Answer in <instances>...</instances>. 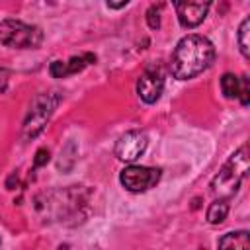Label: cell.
I'll return each mask as SVG.
<instances>
[{
    "mask_svg": "<svg viewBox=\"0 0 250 250\" xmlns=\"http://www.w3.org/2000/svg\"><path fill=\"white\" fill-rule=\"evenodd\" d=\"M213 59H215L213 43L203 35L191 33L178 41L170 59V70L178 80H188L207 70Z\"/></svg>",
    "mask_w": 250,
    "mask_h": 250,
    "instance_id": "1",
    "label": "cell"
},
{
    "mask_svg": "<svg viewBox=\"0 0 250 250\" xmlns=\"http://www.w3.org/2000/svg\"><path fill=\"white\" fill-rule=\"evenodd\" d=\"M246 172H248V148L240 146L234 154H230V158L223 164L219 174L213 178L211 191L219 199H227V197L234 195L238 191L240 182L244 180Z\"/></svg>",
    "mask_w": 250,
    "mask_h": 250,
    "instance_id": "2",
    "label": "cell"
},
{
    "mask_svg": "<svg viewBox=\"0 0 250 250\" xmlns=\"http://www.w3.org/2000/svg\"><path fill=\"white\" fill-rule=\"evenodd\" d=\"M43 41V31L37 25L23 23L20 20L0 21V43L12 49H35Z\"/></svg>",
    "mask_w": 250,
    "mask_h": 250,
    "instance_id": "3",
    "label": "cell"
},
{
    "mask_svg": "<svg viewBox=\"0 0 250 250\" xmlns=\"http://www.w3.org/2000/svg\"><path fill=\"white\" fill-rule=\"evenodd\" d=\"M59 102H61V98L57 94H41L33 100V104L27 111L25 123H23V137L25 139H33L35 135H39L43 131L45 123L53 115Z\"/></svg>",
    "mask_w": 250,
    "mask_h": 250,
    "instance_id": "4",
    "label": "cell"
},
{
    "mask_svg": "<svg viewBox=\"0 0 250 250\" xmlns=\"http://www.w3.org/2000/svg\"><path fill=\"white\" fill-rule=\"evenodd\" d=\"M160 180V170L158 168H150V166H127L121 174H119V182L123 184L125 189L133 191V193H141L150 189L152 186H156Z\"/></svg>",
    "mask_w": 250,
    "mask_h": 250,
    "instance_id": "5",
    "label": "cell"
},
{
    "mask_svg": "<svg viewBox=\"0 0 250 250\" xmlns=\"http://www.w3.org/2000/svg\"><path fill=\"white\" fill-rule=\"evenodd\" d=\"M148 145V139H146V133L139 131V129H133V131H127L123 133L117 143H115V156L123 162H135L146 148Z\"/></svg>",
    "mask_w": 250,
    "mask_h": 250,
    "instance_id": "6",
    "label": "cell"
},
{
    "mask_svg": "<svg viewBox=\"0 0 250 250\" xmlns=\"http://www.w3.org/2000/svg\"><path fill=\"white\" fill-rule=\"evenodd\" d=\"M164 90V74L158 68H146L137 80V94L145 104H154Z\"/></svg>",
    "mask_w": 250,
    "mask_h": 250,
    "instance_id": "7",
    "label": "cell"
},
{
    "mask_svg": "<svg viewBox=\"0 0 250 250\" xmlns=\"http://www.w3.org/2000/svg\"><path fill=\"white\" fill-rule=\"evenodd\" d=\"M209 2H176L174 8H176V14H178V20L184 27H197L207 12H209Z\"/></svg>",
    "mask_w": 250,
    "mask_h": 250,
    "instance_id": "8",
    "label": "cell"
},
{
    "mask_svg": "<svg viewBox=\"0 0 250 250\" xmlns=\"http://www.w3.org/2000/svg\"><path fill=\"white\" fill-rule=\"evenodd\" d=\"M221 90H223L225 98H229V100L238 98L242 105H248V102H250V80L246 74L244 76H234L230 72L223 74Z\"/></svg>",
    "mask_w": 250,
    "mask_h": 250,
    "instance_id": "9",
    "label": "cell"
},
{
    "mask_svg": "<svg viewBox=\"0 0 250 250\" xmlns=\"http://www.w3.org/2000/svg\"><path fill=\"white\" fill-rule=\"evenodd\" d=\"M96 61V57L92 53H84V55H78V57H70L68 61H53L51 66H49V72L51 76L55 78H66L70 74H76L80 72L82 68H86L88 64H92Z\"/></svg>",
    "mask_w": 250,
    "mask_h": 250,
    "instance_id": "10",
    "label": "cell"
},
{
    "mask_svg": "<svg viewBox=\"0 0 250 250\" xmlns=\"http://www.w3.org/2000/svg\"><path fill=\"white\" fill-rule=\"evenodd\" d=\"M219 250H250V234L248 230L227 232L219 240Z\"/></svg>",
    "mask_w": 250,
    "mask_h": 250,
    "instance_id": "11",
    "label": "cell"
},
{
    "mask_svg": "<svg viewBox=\"0 0 250 250\" xmlns=\"http://www.w3.org/2000/svg\"><path fill=\"white\" fill-rule=\"evenodd\" d=\"M227 213H229V203L225 199H217L207 209V221L211 225H221L227 219Z\"/></svg>",
    "mask_w": 250,
    "mask_h": 250,
    "instance_id": "12",
    "label": "cell"
},
{
    "mask_svg": "<svg viewBox=\"0 0 250 250\" xmlns=\"http://www.w3.org/2000/svg\"><path fill=\"white\" fill-rule=\"evenodd\" d=\"M248 27H250V20L248 18H244L242 20V23H240V27H238V47H240V53L248 59L250 57V43H248Z\"/></svg>",
    "mask_w": 250,
    "mask_h": 250,
    "instance_id": "13",
    "label": "cell"
},
{
    "mask_svg": "<svg viewBox=\"0 0 250 250\" xmlns=\"http://www.w3.org/2000/svg\"><path fill=\"white\" fill-rule=\"evenodd\" d=\"M146 23L150 29H158L160 25V6H150L146 12Z\"/></svg>",
    "mask_w": 250,
    "mask_h": 250,
    "instance_id": "14",
    "label": "cell"
},
{
    "mask_svg": "<svg viewBox=\"0 0 250 250\" xmlns=\"http://www.w3.org/2000/svg\"><path fill=\"white\" fill-rule=\"evenodd\" d=\"M49 160V150H45V148H41V150H37V158H35V166H41V164H45Z\"/></svg>",
    "mask_w": 250,
    "mask_h": 250,
    "instance_id": "15",
    "label": "cell"
},
{
    "mask_svg": "<svg viewBox=\"0 0 250 250\" xmlns=\"http://www.w3.org/2000/svg\"><path fill=\"white\" fill-rule=\"evenodd\" d=\"M8 80H10V74H8V70L0 68V92H4V90H6V86H8Z\"/></svg>",
    "mask_w": 250,
    "mask_h": 250,
    "instance_id": "16",
    "label": "cell"
},
{
    "mask_svg": "<svg viewBox=\"0 0 250 250\" xmlns=\"http://www.w3.org/2000/svg\"><path fill=\"white\" fill-rule=\"evenodd\" d=\"M129 2L125 0V2H119V4H113V2H107V8H113V10H117V8H125Z\"/></svg>",
    "mask_w": 250,
    "mask_h": 250,
    "instance_id": "17",
    "label": "cell"
},
{
    "mask_svg": "<svg viewBox=\"0 0 250 250\" xmlns=\"http://www.w3.org/2000/svg\"><path fill=\"white\" fill-rule=\"evenodd\" d=\"M59 250H68V246H66V244H64V246H61V248H59Z\"/></svg>",
    "mask_w": 250,
    "mask_h": 250,
    "instance_id": "18",
    "label": "cell"
}]
</instances>
